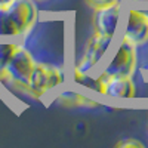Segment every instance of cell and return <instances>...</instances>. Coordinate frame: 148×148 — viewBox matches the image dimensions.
I'll list each match as a JSON object with an SVG mask.
<instances>
[{
	"instance_id": "obj_11",
	"label": "cell",
	"mask_w": 148,
	"mask_h": 148,
	"mask_svg": "<svg viewBox=\"0 0 148 148\" xmlns=\"http://www.w3.org/2000/svg\"><path fill=\"white\" fill-rule=\"evenodd\" d=\"M138 52V71L148 77V40L136 47Z\"/></svg>"
},
{
	"instance_id": "obj_2",
	"label": "cell",
	"mask_w": 148,
	"mask_h": 148,
	"mask_svg": "<svg viewBox=\"0 0 148 148\" xmlns=\"http://www.w3.org/2000/svg\"><path fill=\"white\" fill-rule=\"evenodd\" d=\"M70 82V73L65 67L53 62L37 61L27 88V96L36 101H42L52 96Z\"/></svg>"
},
{
	"instance_id": "obj_6",
	"label": "cell",
	"mask_w": 148,
	"mask_h": 148,
	"mask_svg": "<svg viewBox=\"0 0 148 148\" xmlns=\"http://www.w3.org/2000/svg\"><path fill=\"white\" fill-rule=\"evenodd\" d=\"M119 39L126 40L136 47L148 40V14L144 8L126 3Z\"/></svg>"
},
{
	"instance_id": "obj_15",
	"label": "cell",
	"mask_w": 148,
	"mask_h": 148,
	"mask_svg": "<svg viewBox=\"0 0 148 148\" xmlns=\"http://www.w3.org/2000/svg\"><path fill=\"white\" fill-rule=\"evenodd\" d=\"M39 2H46V0H39Z\"/></svg>"
},
{
	"instance_id": "obj_5",
	"label": "cell",
	"mask_w": 148,
	"mask_h": 148,
	"mask_svg": "<svg viewBox=\"0 0 148 148\" xmlns=\"http://www.w3.org/2000/svg\"><path fill=\"white\" fill-rule=\"evenodd\" d=\"M99 70L105 74H113V76L133 77L138 71L136 46L117 37V40L113 45V49L107 55Z\"/></svg>"
},
{
	"instance_id": "obj_3",
	"label": "cell",
	"mask_w": 148,
	"mask_h": 148,
	"mask_svg": "<svg viewBox=\"0 0 148 148\" xmlns=\"http://www.w3.org/2000/svg\"><path fill=\"white\" fill-rule=\"evenodd\" d=\"M116 40L117 39H111V37H105L92 31V34L84 42L82 55L73 64L71 71H77L83 74L96 73L101 68L110 51L113 49V45Z\"/></svg>"
},
{
	"instance_id": "obj_10",
	"label": "cell",
	"mask_w": 148,
	"mask_h": 148,
	"mask_svg": "<svg viewBox=\"0 0 148 148\" xmlns=\"http://www.w3.org/2000/svg\"><path fill=\"white\" fill-rule=\"evenodd\" d=\"M18 46H19V42L0 39V83L5 79V70L9 64L12 55L18 49Z\"/></svg>"
},
{
	"instance_id": "obj_12",
	"label": "cell",
	"mask_w": 148,
	"mask_h": 148,
	"mask_svg": "<svg viewBox=\"0 0 148 148\" xmlns=\"http://www.w3.org/2000/svg\"><path fill=\"white\" fill-rule=\"evenodd\" d=\"M116 148H145V144L133 136H127V138H121L120 141H117Z\"/></svg>"
},
{
	"instance_id": "obj_7",
	"label": "cell",
	"mask_w": 148,
	"mask_h": 148,
	"mask_svg": "<svg viewBox=\"0 0 148 148\" xmlns=\"http://www.w3.org/2000/svg\"><path fill=\"white\" fill-rule=\"evenodd\" d=\"M125 2L108 5L102 8L92 9V30L105 37L117 39L123 15H125Z\"/></svg>"
},
{
	"instance_id": "obj_9",
	"label": "cell",
	"mask_w": 148,
	"mask_h": 148,
	"mask_svg": "<svg viewBox=\"0 0 148 148\" xmlns=\"http://www.w3.org/2000/svg\"><path fill=\"white\" fill-rule=\"evenodd\" d=\"M51 98L56 104L65 105V107H98L99 105L98 99L93 98L92 95H88L86 92L74 90V89H59Z\"/></svg>"
},
{
	"instance_id": "obj_1",
	"label": "cell",
	"mask_w": 148,
	"mask_h": 148,
	"mask_svg": "<svg viewBox=\"0 0 148 148\" xmlns=\"http://www.w3.org/2000/svg\"><path fill=\"white\" fill-rule=\"evenodd\" d=\"M39 22L36 0H0V39H24Z\"/></svg>"
},
{
	"instance_id": "obj_13",
	"label": "cell",
	"mask_w": 148,
	"mask_h": 148,
	"mask_svg": "<svg viewBox=\"0 0 148 148\" xmlns=\"http://www.w3.org/2000/svg\"><path fill=\"white\" fill-rule=\"evenodd\" d=\"M90 9H95V8H102V6H108V5H114V3H119V2H123V0H84Z\"/></svg>"
},
{
	"instance_id": "obj_14",
	"label": "cell",
	"mask_w": 148,
	"mask_h": 148,
	"mask_svg": "<svg viewBox=\"0 0 148 148\" xmlns=\"http://www.w3.org/2000/svg\"><path fill=\"white\" fill-rule=\"evenodd\" d=\"M126 3H132V5H142V3H147V5H148V0H126Z\"/></svg>"
},
{
	"instance_id": "obj_4",
	"label": "cell",
	"mask_w": 148,
	"mask_h": 148,
	"mask_svg": "<svg viewBox=\"0 0 148 148\" xmlns=\"http://www.w3.org/2000/svg\"><path fill=\"white\" fill-rule=\"evenodd\" d=\"M36 62L37 61L30 49H27L22 43H19L18 49L12 55L9 64L5 70V79H3L2 84L8 86V88H12V89H16L21 93L27 95L28 82H30Z\"/></svg>"
},
{
	"instance_id": "obj_8",
	"label": "cell",
	"mask_w": 148,
	"mask_h": 148,
	"mask_svg": "<svg viewBox=\"0 0 148 148\" xmlns=\"http://www.w3.org/2000/svg\"><path fill=\"white\" fill-rule=\"evenodd\" d=\"M99 79V92L98 96L110 98V99H135L138 96L136 83L129 76H113L98 70Z\"/></svg>"
}]
</instances>
